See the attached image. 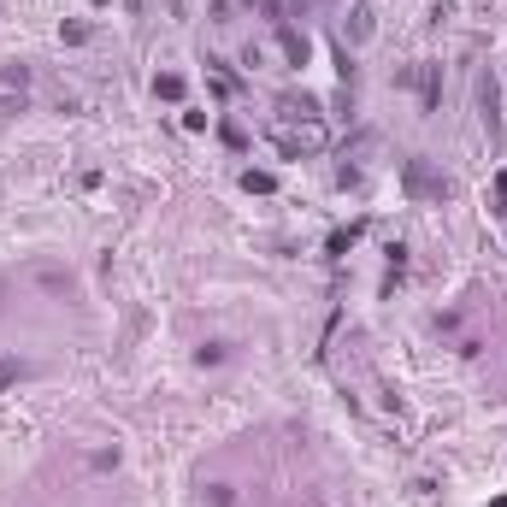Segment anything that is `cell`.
I'll list each match as a JSON object with an SVG mask.
<instances>
[{"label":"cell","instance_id":"obj_1","mask_svg":"<svg viewBox=\"0 0 507 507\" xmlns=\"http://www.w3.org/2000/svg\"><path fill=\"white\" fill-rule=\"evenodd\" d=\"M501 507H507V501H501Z\"/></svg>","mask_w":507,"mask_h":507}]
</instances>
